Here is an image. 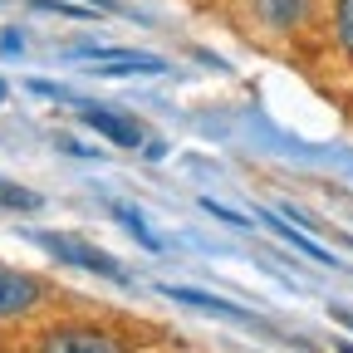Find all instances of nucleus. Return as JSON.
<instances>
[{
    "label": "nucleus",
    "mask_w": 353,
    "mask_h": 353,
    "mask_svg": "<svg viewBox=\"0 0 353 353\" xmlns=\"http://www.w3.org/2000/svg\"><path fill=\"white\" fill-rule=\"evenodd\" d=\"M34 245H44V250H54L59 260L79 265V270H94V275H103V280H118V285H128V270H123L118 260H108L103 250H94V245H83V241H74V236H54V231H34Z\"/></svg>",
    "instance_id": "f257e3e1"
},
{
    "label": "nucleus",
    "mask_w": 353,
    "mask_h": 353,
    "mask_svg": "<svg viewBox=\"0 0 353 353\" xmlns=\"http://www.w3.org/2000/svg\"><path fill=\"white\" fill-rule=\"evenodd\" d=\"M39 353H128V343L108 329H94V324H59L44 334Z\"/></svg>",
    "instance_id": "f03ea898"
},
{
    "label": "nucleus",
    "mask_w": 353,
    "mask_h": 353,
    "mask_svg": "<svg viewBox=\"0 0 353 353\" xmlns=\"http://www.w3.org/2000/svg\"><path fill=\"white\" fill-rule=\"evenodd\" d=\"M44 299V285L25 270H10L0 265V319H15V314H30V309Z\"/></svg>",
    "instance_id": "7ed1b4c3"
},
{
    "label": "nucleus",
    "mask_w": 353,
    "mask_h": 353,
    "mask_svg": "<svg viewBox=\"0 0 353 353\" xmlns=\"http://www.w3.org/2000/svg\"><path fill=\"white\" fill-rule=\"evenodd\" d=\"M83 69H94V74H162L167 64L152 54H128V50H88Z\"/></svg>",
    "instance_id": "20e7f679"
},
{
    "label": "nucleus",
    "mask_w": 353,
    "mask_h": 353,
    "mask_svg": "<svg viewBox=\"0 0 353 353\" xmlns=\"http://www.w3.org/2000/svg\"><path fill=\"white\" fill-rule=\"evenodd\" d=\"M162 294H172L176 304H192V309H206V314H221V319H236V324H260V314H250V309L231 304V299H216L206 290H182V285H167Z\"/></svg>",
    "instance_id": "39448f33"
},
{
    "label": "nucleus",
    "mask_w": 353,
    "mask_h": 353,
    "mask_svg": "<svg viewBox=\"0 0 353 353\" xmlns=\"http://www.w3.org/2000/svg\"><path fill=\"white\" fill-rule=\"evenodd\" d=\"M83 123L94 128V132H103L108 143H118V148H138V143H143V128L132 123V118H123V113H108V108H83Z\"/></svg>",
    "instance_id": "423d86ee"
},
{
    "label": "nucleus",
    "mask_w": 353,
    "mask_h": 353,
    "mask_svg": "<svg viewBox=\"0 0 353 353\" xmlns=\"http://www.w3.org/2000/svg\"><path fill=\"white\" fill-rule=\"evenodd\" d=\"M255 15L275 30H294L309 20V0H255Z\"/></svg>",
    "instance_id": "0eeeda50"
},
{
    "label": "nucleus",
    "mask_w": 353,
    "mask_h": 353,
    "mask_svg": "<svg viewBox=\"0 0 353 353\" xmlns=\"http://www.w3.org/2000/svg\"><path fill=\"white\" fill-rule=\"evenodd\" d=\"M39 206H44L39 192L15 187V182H6V176H0V211H39Z\"/></svg>",
    "instance_id": "6e6552de"
},
{
    "label": "nucleus",
    "mask_w": 353,
    "mask_h": 353,
    "mask_svg": "<svg viewBox=\"0 0 353 353\" xmlns=\"http://www.w3.org/2000/svg\"><path fill=\"white\" fill-rule=\"evenodd\" d=\"M270 226H275V231H280V236H285L290 245H299V250H304L309 260H319V265H339V260H334V255H329L324 245H314V241H309L304 231H294V226H285V221H280V216H270Z\"/></svg>",
    "instance_id": "1a4fd4ad"
},
{
    "label": "nucleus",
    "mask_w": 353,
    "mask_h": 353,
    "mask_svg": "<svg viewBox=\"0 0 353 353\" xmlns=\"http://www.w3.org/2000/svg\"><path fill=\"white\" fill-rule=\"evenodd\" d=\"M334 34L343 44V54L353 59V0H334Z\"/></svg>",
    "instance_id": "9d476101"
},
{
    "label": "nucleus",
    "mask_w": 353,
    "mask_h": 353,
    "mask_svg": "<svg viewBox=\"0 0 353 353\" xmlns=\"http://www.w3.org/2000/svg\"><path fill=\"white\" fill-rule=\"evenodd\" d=\"M118 216H123V226H128L132 236H138L143 245H157V236H152V231L143 226V221H138V211H128V206H118Z\"/></svg>",
    "instance_id": "9b49d317"
},
{
    "label": "nucleus",
    "mask_w": 353,
    "mask_h": 353,
    "mask_svg": "<svg viewBox=\"0 0 353 353\" xmlns=\"http://www.w3.org/2000/svg\"><path fill=\"white\" fill-rule=\"evenodd\" d=\"M39 10H54V15H69V20H88V10H79V6H64V0H34Z\"/></svg>",
    "instance_id": "f8f14e48"
},
{
    "label": "nucleus",
    "mask_w": 353,
    "mask_h": 353,
    "mask_svg": "<svg viewBox=\"0 0 353 353\" xmlns=\"http://www.w3.org/2000/svg\"><path fill=\"white\" fill-rule=\"evenodd\" d=\"M339 353H353V343H339Z\"/></svg>",
    "instance_id": "ddd939ff"
},
{
    "label": "nucleus",
    "mask_w": 353,
    "mask_h": 353,
    "mask_svg": "<svg viewBox=\"0 0 353 353\" xmlns=\"http://www.w3.org/2000/svg\"><path fill=\"white\" fill-rule=\"evenodd\" d=\"M0 99H6V83H0Z\"/></svg>",
    "instance_id": "4468645a"
}]
</instances>
